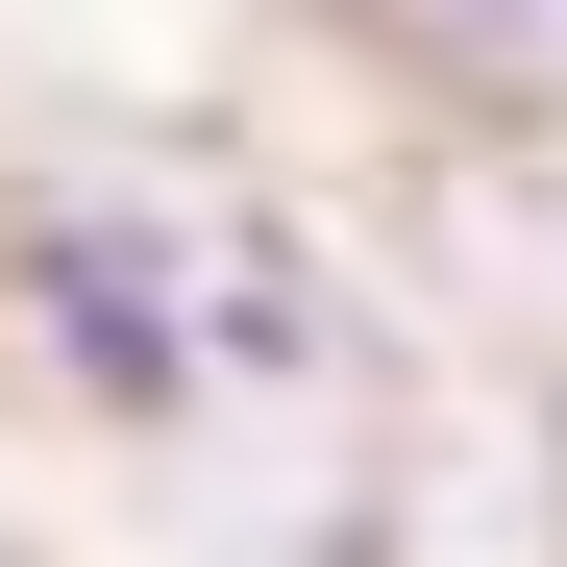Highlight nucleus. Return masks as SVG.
<instances>
[{"label":"nucleus","instance_id":"obj_1","mask_svg":"<svg viewBox=\"0 0 567 567\" xmlns=\"http://www.w3.org/2000/svg\"><path fill=\"white\" fill-rule=\"evenodd\" d=\"M25 297H50V346L100 370V395H198V370H297L321 346V271L198 223V198H50Z\"/></svg>","mask_w":567,"mask_h":567}]
</instances>
